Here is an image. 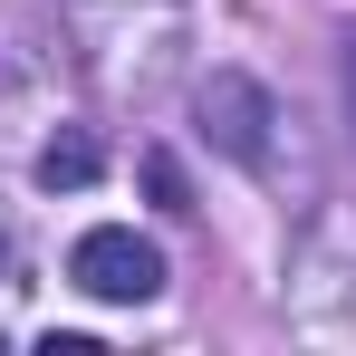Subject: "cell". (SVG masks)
Returning <instances> with one entry per match:
<instances>
[{"instance_id":"3","label":"cell","mask_w":356,"mask_h":356,"mask_svg":"<svg viewBox=\"0 0 356 356\" xmlns=\"http://www.w3.org/2000/svg\"><path fill=\"white\" fill-rule=\"evenodd\" d=\"M97 164H106V154H97V135H49V145H39V183H49V193L97 183Z\"/></svg>"},{"instance_id":"2","label":"cell","mask_w":356,"mask_h":356,"mask_svg":"<svg viewBox=\"0 0 356 356\" xmlns=\"http://www.w3.org/2000/svg\"><path fill=\"white\" fill-rule=\"evenodd\" d=\"M202 125H212L222 154L270 164V125H280V106H270V87H250L241 67H222V77H202Z\"/></svg>"},{"instance_id":"4","label":"cell","mask_w":356,"mask_h":356,"mask_svg":"<svg viewBox=\"0 0 356 356\" xmlns=\"http://www.w3.org/2000/svg\"><path fill=\"white\" fill-rule=\"evenodd\" d=\"M145 183H154V202H164V212H193V193H183V164H174V154H145Z\"/></svg>"},{"instance_id":"1","label":"cell","mask_w":356,"mask_h":356,"mask_svg":"<svg viewBox=\"0 0 356 356\" xmlns=\"http://www.w3.org/2000/svg\"><path fill=\"white\" fill-rule=\"evenodd\" d=\"M67 280L87 298H106V308H145V298H164V250L145 232H125V222H97L67 250Z\"/></svg>"}]
</instances>
